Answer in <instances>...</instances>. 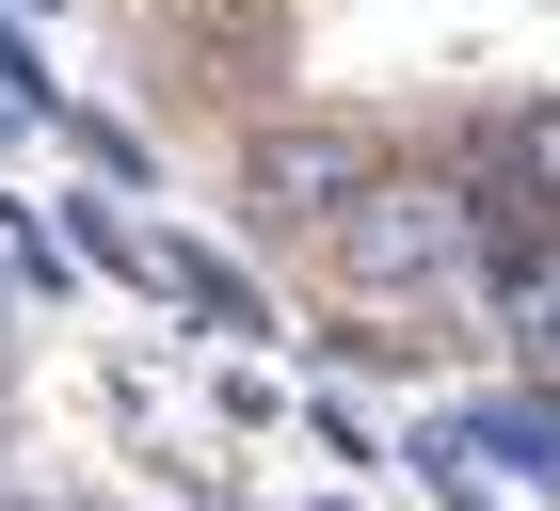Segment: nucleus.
I'll use <instances>...</instances> for the list:
<instances>
[{"label": "nucleus", "mask_w": 560, "mask_h": 511, "mask_svg": "<svg viewBox=\"0 0 560 511\" xmlns=\"http://www.w3.org/2000/svg\"><path fill=\"white\" fill-rule=\"evenodd\" d=\"M161 288H176V304H192V320H209V336H272V304H257V288H241V272H224V255H209V240H161Z\"/></svg>", "instance_id": "obj_3"}, {"label": "nucleus", "mask_w": 560, "mask_h": 511, "mask_svg": "<svg viewBox=\"0 0 560 511\" xmlns=\"http://www.w3.org/2000/svg\"><path fill=\"white\" fill-rule=\"evenodd\" d=\"M432 479H448V511H480V496H465V464H432Z\"/></svg>", "instance_id": "obj_7"}, {"label": "nucleus", "mask_w": 560, "mask_h": 511, "mask_svg": "<svg viewBox=\"0 0 560 511\" xmlns=\"http://www.w3.org/2000/svg\"><path fill=\"white\" fill-rule=\"evenodd\" d=\"M65 112V81H48V48L16 33V0H0V128H48Z\"/></svg>", "instance_id": "obj_4"}, {"label": "nucleus", "mask_w": 560, "mask_h": 511, "mask_svg": "<svg viewBox=\"0 0 560 511\" xmlns=\"http://www.w3.org/2000/svg\"><path fill=\"white\" fill-rule=\"evenodd\" d=\"M16 16H48V0H16Z\"/></svg>", "instance_id": "obj_8"}, {"label": "nucleus", "mask_w": 560, "mask_h": 511, "mask_svg": "<svg viewBox=\"0 0 560 511\" xmlns=\"http://www.w3.org/2000/svg\"><path fill=\"white\" fill-rule=\"evenodd\" d=\"M369 161H385L369 128H257V144L224 161V192H241L257 224H289V240H320V224L352 209V176H369Z\"/></svg>", "instance_id": "obj_2"}, {"label": "nucleus", "mask_w": 560, "mask_h": 511, "mask_svg": "<svg viewBox=\"0 0 560 511\" xmlns=\"http://www.w3.org/2000/svg\"><path fill=\"white\" fill-rule=\"evenodd\" d=\"M48 128H65V144H81L96 176H144V144H129V128H113V112H81V96H65V112H48Z\"/></svg>", "instance_id": "obj_6"}, {"label": "nucleus", "mask_w": 560, "mask_h": 511, "mask_svg": "<svg viewBox=\"0 0 560 511\" xmlns=\"http://www.w3.org/2000/svg\"><path fill=\"white\" fill-rule=\"evenodd\" d=\"M16 511H48V496H16Z\"/></svg>", "instance_id": "obj_9"}, {"label": "nucleus", "mask_w": 560, "mask_h": 511, "mask_svg": "<svg viewBox=\"0 0 560 511\" xmlns=\"http://www.w3.org/2000/svg\"><path fill=\"white\" fill-rule=\"evenodd\" d=\"M320 288L400 336H465V176L448 161H369L352 209L320 224Z\"/></svg>", "instance_id": "obj_1"}, {"label": "nucleus", "mask_w": 560, "mask_h": 511, "mask_svg": "<svg viewBox=\"0 0 560 511\" xmlns=\"http://www.w3.org/2000/svg\"><path fill=\"white\" fill-rule=\"evenodd\" d=\"M65 255H81V272H113V288H161V240H144V224H113V192L81 209V240H65Z\"/></svg>", "instance_id": "obj_5"}]
</instances>
